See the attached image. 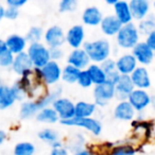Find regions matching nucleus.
<instances>
[{
    "label": "nucleus",
    "instance_id": "obj_12",
    "mask_svg": "<svg viewBox=\"0 0 155 155\" xmlns=\"http://www.w3.org/2000/svg\"><path fill=\"white\" fill-rule=\"evenodd\" d=\"M85 29L81 25L72 26L66 33V43L73 49H80L85 43Z\"/></svg>",
    "mask_w": 155,
    "mask_h": 155
},
{
    "label": "nucleus",
    "instance_id": "obj_44",
    "mask_svg": "<svg viewBox=\"0 0 155 155\" xmlns=\"http://www.w3.org/2000/svg\"><path fill=\"white\" fill-rule=\"evenodd\" d=\"M27 3V0H7L8 7H13L16 9H19L22 5H25Z\"/></svg>",
    "mask_w": 155,
    "mask_h": 155
},
{
    "label": "nucleus",
    "instance_id": "obj_39",
    "mask_svg": "<svg viewBox=\"0 0 155 155\" xmlns=\"http://www.w3.org/2000/svg\"><path fill=\"white\" fill-rule=\"evenodd\" d=\"M100 66H101V68L103 69V71L106 73V74H108V73H112L114 72V71H116V61L113 60V58H107L106 61H104L103 63H101L100 64Z\"/></svg>",
    "mask_w": 155,
    "mask_h": 155
},
{
    "label": "nucleus",
    "instance_id": "obj_32",
    "mask_svg": "<svg viewBox=\"0 0 155 155\" xmlns=\"http://www.w3.org/2000/svg\"><path fill=\"white\" fill-rule=\"evenodd\" d=\"M14 155H34L35 146L32 142L21 141L18 142L14 147Z\"/></svg>",
    "mask_w": 155,
    "mask_h": 155
},
{
    "label": "nucleus",
    "instance_id": "obj_8",
    "mask_svg": "<svg viewBox=\"0 0 155 155\" xmlns=\"http://www.w3.org/2000/svg\"><path fill=\"white\" fill-rule=\"evenodd\" d=\"M44 38L48 48H61L66 41V33L60 26H52L46 30Z\"/></svg>",
    "mask_w": 155,
    "mask_h": 155
},
{
    "label": "nucleus",
    "instance_id": "obj_3",
    "mask_svg": "<svg viewBox=\"0 0 155 155\" xmlns=\"http://www.w3.org/2000/svg\"><path fill=\"white\" fill-rule=\"evenodd\" d=\"M140 33L135 24L131 22L122 26L121 30L116 35L117 45L122 49H133L139 43Z\"/></svg>",
    "mask_w": 155,
    "mask_h": 155
},
{
    "label": "nucleus",
    "instance_id": "obj_53",
    "mask_svg": "<svg viewBox=\"0 0 155 155\" xmlns=\"http://www.w3.org/2000/svg\"><path fill=\"white\" fill-rule=\"evenodd\" d=\"M1 84H2V83H1V81H0V85H1Z\"/></svg>",
    "mask_w": 155,
    "mask_h": 155
},
{
    "label": "nucleus",
    "instance_id": "obj_24",
    "mask_svg": "<svg viewBox=\"0 0 155 155\" xmlns=\"http://www.w3.org/2000/svg\"><path fill=\"white\" fill-rule=\"evenodd\" d=\"M15 101L16 98L12 91V87L5 84L0 85V110H7L11 107Z\"/></svg>",
    "mask_w": 155,
    "mask_h": 155
},
{
    "label": "nucleus",
    "instance_id": "obj_20",
    "mask_svg": "<svg viewBox=\"0 0 155 155\" xmlns=\"http://www.w3.org/2000/svg\"><path fill=\"white\" fill-rule=\"evenodd\" d=\"M5 44H7L8 50L12 52L14 55L26 52L25 50L28 47V41L26 37L19 34H11L10 36H8V38L5 39Z\"/></svg>",
    "mask_w": 155,
    "mask_h": 155
},
{
    "label": "nucleus",
    "instance_id": "obj_47",
    "mask_svg": "<svg viewBox=\"0 0 155 155\" xmlns=\"http://www.w3.org/2000/svg\"><path fill=\"white\" fill-rule=\"evenodd\" d=\"M8 51V47L7 44H5V41L3 39H0V54L3 53V52Z\"/></svg>",
    "mask_w": 155,
    "mask_h": 155
},
{
    "label": "nucleus",
    "instance_id": "obj_45",
    "mask_svg": "<svg viewBox=\"0 0 155 155\" xmlns=\"http://www.w3.org/2000/svg\"><path fill=\"white\" fill-rule=\"evenodd\" d=\"M50 155H69V152L67 150V148H64L62 146V147H58V148L52 149Z\"/></svg>",
    "mask_w": 155,
    "mask_h": 155
},
{
    "label": "nucleus",
    "instance_id": "obj_41",
    "mask_svg": "<svg viewBox=\"0 0 155 155\" xmlns=\"http://www.w3.org/2000/svg\"><path fill=\"white\" fill-rule=\"evenodd\" d=\"M19 16V9H16L13 7H8L5 9V18L10 20H14Z\"/></svg>",
    "mask_w": 155,
    "mask_h": 155
},
{
    "label": "nucleus",
    "instance_id": "obj_50",
    "mask_svg": "<svg viewBox=\"0 0 155 155\" xmlns=\"http://www.w3.org/2000/svg\"><path fill=\"white\" fill-rule=\"evenodd\" d=\"M117 1H118V0H106V3H107V5H113V7H114V5L117 3Z\"/></svg>",
    "mask_w": 155,
    "mask_h": 155
},
{
    "label": "nucleus",
    "instance_id": "obj_38",
    "mask_svg": "<svg viewBox=\"0 0 155 155\" xmlns=\"http://www.w3.org/2000/svg\"><path fill=\"white\" fill-rule=\"evenodd\" d=\"M11 87H12V91H13V93H14V96H15V98H16V101H21V100L25 99L27 94H26V91H25V89L22 88L21 85L19 84L18 81H16Z\"/></svg>",
    "mask_w": 155,
    "mask_h": 155
},
{
    "label": "nucleus",
    "instance_id": "obj_9",
    "mask_svg": "<svg viewBox=\"0 0 155 155\" xmlns=\"http://www.w3.org/2000/svg\"><path fill=\"white\" fill-rule=\"evenodd\" d=\"M41 79L47 85L56 84L62 79V68L60 64L54 61H50L46 66L41 68Z\"/></svg>",
    "mask_w": 155,
    "mask_h": 155
},
{
    "label": "nucleus",
    "instance_id": "obj_34",
    "mask_svg": "<svg viewBox=\"0 0 155 155\" xmlns=\"http://www.w3.org/2000/svg\"><path fill=\"white\" fill-rule=\"evenodd\" d=\"M44 34H45V33H44L43 29H41V27H37V26L31 27L26 35V39H27V41L30 44L41 43V37L44 36Z\"/></svg>",
    "mask_w": 155,
    "mask_h": 155
},
{
    "label": "nucleus",
    "instance_id": "obj_6",
    "mask_svg": "<svg viewBox=\"0 0 155 155\" xmlns=\"http://www.w3.org/2000/svg\"><path fill=\"white\" fill-rule=\"evenodd\" d=\"M115 85L110 83H103L101 85H97L94 88V98L95 104L98 106H105L108 102L115 98Z\"/></svg>",
    "mask_w": 155,
    "mask_h": 155
},
{
    "label": "nucleus",
    "instance_id": "obj_42",
    "mask_svg": "<svg viewBox=\"0 0 155 155\" xmlns=\"http://www.w3.org/2000/svg\"><path fill=\"white\" fill-rule=\"evenodd\" d=\"M120 77H121V74L116 70V71H114V72L106 74V82L110 83V84H113V85H116L117 83H118Z\"/></svg>",
    "mask_w": 155,
    "mask_h": 155
},
{
    "label": "nucleus",
    "instance_id": "obj_31",
    "mask_svg": "<svg viewBox=\"0 0 155 155\" xmlns=\"http://www.w3.org/2000/svg\"><path fill=\"white\" fill-rule=\"evenodd\" d=\"M38 138L43 141L49 143L50 146L60 141V135L53 129H44L38 132Z\"/></svg>",
    "mask_w": 155,
    "mask_h": 155
},
{
    "label": "nucleus",
    "instance_id": "obj_16",
    "mask_svg": "<svg viewBox=\"0 0 155 155\" xmlns=\"http://www.w3.org/2000/svg\"><path fill=\"white\" fill-rule=\"evenodd\" d=\"M138 67V63L132 53H125L116 60V69L121 75H131Z\"/></svg>",
    "mask_w": 155,
    "mask_h": 155
},
{
    "label": "nucleus",
    "instance_id": "obj_43",
    "mask_svg": "<svg viewBox=\"0 0 155 155\" xmlns=\"http://www.w3.org/2000/svg\"><path fill=\"white\" fill-rule=\"evenodd\" d=\"M146 41L147 45H148L149 47H150L151 49L155 52V31L151 32L148 36H146V41Z\"/></svg>",
    "mask_w": 155,
    "mask_h": 155
},
{
    "label": "nucleus",
    "instance_id": "obj_48",
    "mask_svg": "<svg viewBox=\"0 0 155 155\" xmlns=\"http://www.w3.org/2000/svg\"><path fill=\"white\" fill-rule=\"evenodd\" d=\"M5 8L2 5V3L0 2V22L5 18Z\"/></svg>",
    "mask_w": 155,
    "mask_h": 155
},
{
    "label": "nucleus",
    "instance_id": "obj_1",
    "mask_svg": "<svg viewBox=\"0 0 155 155\" xmlns=\"http://www.w3.org/2000/svg\"><path fill=\"white\" fill-rule=\"evenodd\" d=\"M61 93H62V88L58 87V88H55L50 91V93L44 95L43 97L38 98L35 101L22 102L19 110L20 118L22 120L30 119L32 117L36 116L41 110H44L46 107H49L50 105L52 106L54 101L56 99H58V98H61Z\"/></svg>",
    "mask_w": 155,
    "mask_h": 155
},
{
    "label": "nucleus",
    "instance_id": "obj_30",
    "mask_svg": "<svg viewBox=\"0 0 155 155\" xmlns=\"http://www.w3.org/2000/svg\"><path fill=\"white\" fill-rule=\"evenodd\" d=\"M132 125H133L135 131L143 132L144 136H146L147 138L152 136V131H153V127H154V124H153L152 121L136 119V120L132 121Z\"/></svg>",
    "mask_w": 155,
    "mask_h": 155
},
{
    "label": "nucleus",
    "instance_id": "obj_52",
    "mask_svg": "<svg viewBox=\"0 0 155 155\" xmlns=\"http://www.w3.org/2000/svg\"><path fill=\"white\" fill-rule=\"evenodd\" d=\"M153 7H154V9H155V1L153 2Z\"/></svg>",
    "mask_w": 155,
    "mask_h": 155
},
{
    "label": "nucleus",
    "instance_id": "obj_14",
    "mask_svg": "<svg viewBox=\"0 0 155 155\" xmlns=\"http://www.w3.org/2000/svg\"><path fill=\"white\" fill-rule=\"evenodd\" d=\"M12 69L16 74L20 75V77H24V75L32 72L34 68H33V64L27 52H22V53L15 55Z\"/></svg>",
    "mask_w": 155,
    "mask_h": 155
},
{
    "label": "nucleus",
    "instance_id": "obj_33",
    "mask_svg": "<svg viewBox=\"0 0 155 155\" xmlns=\"http://www.w3.org/2000/svg\"><path fill=\"white\" fill-rule=\"evenodd\" d=\"M137 150L131 143H123L114 146L108 155H136Z\"/></svg>",
    "mask_w": 155,
    "mask_h": 155
},
{
    "label": "nucleus",
    "instance_id": "obj_5",
    "mask_svg": "<svg viewBox=\"0 0 155 155\" xmlns=\"http://www.w3.org/2000/svg\"><path fill=\"white\" fill-rule=\"evenodd\" d=\"M61 123L67 127H82L86 131L93 133L95 136H99L102 132V123L96 118H78L73 117L72 119L69 120L61 121Z\"/></svg>",
    "mask_w": 155,
    "mask_h": 155
},
{
    "label": "nucleus",
    "instance_id": "obj_7",
    "mask_svg": "<svg viewBox=\"0 0 155 155\" xmlns=\"http://www.w3.org/2000/svg\"><path fill=\"white\" fill-rule=\"evenodd\" d=\"M52 107L58 113L61 121L69 120L75 116V104L67 98L61 97L56 99L52 104Z\"/></svg>",
    "mask_w": 155,
    "mask_h": 155
},
{
    "label": "nucleus",
    "instance_id": "obj_27",
    "mask_svg": "<svg viewBox=\"0 0 155 155\" xmlns=\"http://www.w3.org/2000/svg\"><path fill=\"white\" fill-rule=\"evenodd\" d=\"M86 70L88 71L89 75H91L93 84H95L96 86L106 82V73L104 72L99 64H91L87 67Z\"/></svg>",
    "mask_w": 155,
    "mask_h": 155
},
{
    "label": "nucleus",
    "instance_id": "obj_2",
    "mask_svg": "<svg viewBox=\"0 0 155 155\" xmlns=\"http://www.w3.org/2000/svg\"><path fill=\"white\" fill-rule=\"evenodd\" d=\"M83 49L86 51L87 55L89 56L94 64H101L104 61L110 58L112 47L107 39L99 38L93 41H86L83 45Z\"/></svg>",
    "mask_w": 155,
    "mask_h": 155
},
{
    "label": "nucleus",
    "instance_id": "obj_4",
    "mask_svg": "<svg viewBox=\"0 0 155 155\" xmlns=\"http://www.w3.org/2000/svg\"><path fill=\"white\" fill-rule=\"evenodd\" d=\"M26 52L28 53L34 68H43L51 61L49 48L41 43L29 44Z\"/></svg>",
    "mask_w": 155,
    "mask_h": 155
},
{
    "label": "nucleus",
    "instance_id": "obj_26",
    "mask_svg": "<svg viewBox=\"0 0 155 155\" xmlns=\"http://www.w3.org/2000/svg\"><path fill=\"white\" fill-rule=\"evenodd\" d=\"M35 117H36V120L38 122L47 123V124H53V123H56L58 121H61L58 113L54 110V108L52 106L41 110Z\"/></svg>",
    "mask_w": 155,
    "mask_h": 155
},
{
    "label": "nucleus",
    "instance_id": "obj_19",
    "mask_svg": "<svg viewBox=\"0 0 155 155\" xmlns=\"http://www.w3.org/2000/svg\"><path fill=\"white\" fill-rule=\"evenodd\" d=\"M136 110L129 101L118 102L114 108V117L120 121H133Z\"/></svg>",
    "mask_w": 155,
    "mask_h": 155
},
{
    "label": "nucleus",
    "instance_id": "obj_36",
    "mask_svg": "<svg viewBox=\"0 0 155 155\" xmlns=\"http://www.w3.org/2000/svg\"><path fill=\"white\" fill-rule=\"evenodd\" d=\"M78 84L80 85L83 88H88L93 85V81H91V78L89 75L88 71L85 69V70H82L79 75V79H78Z\"/></svg>",
    "mask_w": 155,
    "mask_h": 155
},
{
    "label": "nucleus",
    "instance_id": "obj_40",
    "mask_svg": "<svg viewBox=\"0 0 155 155\" xmlns=\"http://www.w3.org/2000/svg\"><path fill=\"white\" fill-rule=\"evenodd\" d=\"M49 52L50 58L54 62H58L64 58V51L62 50V48H49Z\"/></svg>",
    "mask_w": 155,
    "mask_h": 155
},
{
    "label": "nucleus",
    "instance_id": "obj_17",
    "mask_svg": "<svg viewBox=\"0 0 155 155\" xmlns=\"http://www.w3.org/2000/svg\"><path fill=\"white\" fill-rule=\"evenodd\" d=\"M131 79L135 88L137 89L147 91L151 86L150 73H149L148 69L143 66H138L131 74Z\"/></svg>",
    "mask_w": 155,
    "mask_h": 155
},
{
    "label": "nucleus",
    "instance_id": "obj_49",
    "mask_svg": "<svg viewBox=\"0 0 155 155\" xmlns=\"http://www.w3.org/2000/svg\"><path fill=\"white\" fill-rule=\"evenodd\" d=\"M5 138H7V134H5V132L2 131V130H0V146L5 142Z\"/></svg>",
    "mask_w": 155,
    "mask_h": 155
},
{
    "label": "nucleus",
    "instance_id": "obj_13",
    "mask_svg": "<svg viewBox=\"0 0 155 155\" xmlns=\"http://www.w3.org/2000/svg\"><path fill=\"white\" fill-rule=\"evenodd\" d=\"M67 64L80 70H85L91 65V58L83 48L73 49L67 58Z\"/></svg>",
    "mask_w": 155,
    "mask_h": 155
},
{
    "label": "nucleus",
    "instance_id": "obj_15",
    "mask_svg": "<svg viewBox=\"0 0 155 155\" xmlns=\"http://www.w3.org/2000/svg\"><path fill=\"white\" fill-rule=\"evenodd\" d=\"M135 89L133 82H132L131 75H121L118 83L115 85V98L120 101H127L132 91Z\"/></svg>",
    "mask_w": 155,
    "mask_h": 155
},
{
    "label": "nucleus",
    "instance_id": "obj_29",
    "mask_svg": "<svg viewBox=\"0 0 155 155\" xmlns=\"http://www.w3.org/2000/svg\"><path fill=\"white\" fill-rule=\"evenodd\" d=\"M138 31L140 34H143L148 36L151 32L155 31V15L154 14H149L143 20L139 21V25L137 26Z\"/></svg>",
    "mask_w": 155,
    "mask_h": 155
},
{
    "label": "nucleus",
    "instance_id": "obj_23",
    "mask_svg": "<svg viewBox=\"0 0 155 155\" xmlns=\"http://www.w3.org/2000/svg\"><path fill=\"white\" fill-rule=\"evenodd\" d=\"M114 11L115 16L118 18V20L123 26L131 24L133 20V16H132L131 9H130V5L127 1L118 0L116 5H114Z\"/></svg>",
    "mask_w": 155,
    "mask_h": 155
},
{
    "label": "nucleus",
    "instance_id": "obj_46",
    "mask_svg": "<svg viewBox=\"0 0 155 155\" xmlns=\"http://www.w3.org/2000/svg\"><path fill=\"white\" fill-rule=\"evenodd\" d=\"M73 155H95V153L93 151L88 150V149H82V150L73 153Z\"/></svg>",
    "mask_w": 155,
    "mask_h": 155
},
{
    "label": "nucleus",
    "instance_id": "obj_22",
    "mask_svg": "<svg viewBox=\"0 0 155 155\" xmlns=\"http://www.w3.org/2000/svg\"><path fill=\"white\" fill-rule=\"evenodd\" d=\"M102 20H103V14L97 7H88L82 13V21L86 26H100Z\"/></svg>",
    "mask_w": 155,
    "mask_h": 155
},
{
    "label": "nucleus",
    "instance_id": "obj_11",
    "mask_svg": "<svg viewBox=\"0 0 155 155\" xmlns=\"http://www.w3.org/2000/svg\"><path fill=\"white\" fill-rule=\"evenodd\" d=\"M132 54L136 58L137 63L141 64L143 67L150 65L155 58V52L147 45L146 41H139L132 49Z\"/></svg>",
    "mask_w": 155,
    "mask_h": 155
},
{
    "label": "nucleus",
    "instance_id": "obj_35",
    "mask_svg": "<svg viewBox=\"0 0 155 155\" xmlns=\"http://www.w3.org/2000/svg\"><path fill=\"white\" fill-rule=\"evenodd\" d=\"M78 8V2L75 0H62L58 3V11L62 13H68V12L75 11Z\"/></svg>",
    "mask_w": 155,
    "mask_h": 155
},
{
    "label": "nucleus",
    "instance_id": "obj_28",
    "mask_svg": "<svg viewBox=\"0 0 155 155\" xmlns=\"http://www.w3.org/2000/svg\"><path fill=\"white\" fill-rule=\"evenodd\" d=\"M81 71L82 70L67 64L66 66L62 69L63 81H65L66 83H69V84H73V83L78 82V79H79V75H80Z\"/></svg>",
    "mask_w": 155,
    "mask_h": 155
},
{
    "label": "nucleus",
    "instance_id": "obj_37",
    "mask_svg": "<svg viewBox=\"0 0 155 155\" xmlns=\"http://www.w3.org/2000/svg\"><path fill=\"white\" fill-rule=\"evenodd\" d=\"M14 55L12 52H10L9 50L3 53L0 54V66L1 67H12L14 62Z\"/></svg>",
    "mask_w": 155,
    "mask_h": 155
},
{
    "label": "nucleus",
    "instance_id": "obj_21",
    "mask_svg": "<svg viewBox=\"0 0 155 155\" xmlns=\"http://www.w3.org/2000/svg\"><path fill=\"white\" fill-rule=\"evenodd\" d=\"M123 25L118 20L115 15H107L103 17L101 25V31L106 36H116L121 30Z\"/></svg>",
    "mask_w": 155,
    "mask_h": 155
},
{
    "label": "nucleus",
    "instance_id": "obj_51",
    "mask_svg": "<svg viewBox=\"0 0 155 155\" xmlns=\"http://www.w3.org/2000/svg\"><path fill=\"white\" fill-rule=\"evenodd\" d=\"M151 105H152L153 107L155 108V96H153V97H151Z\"/></svg>",
    "mask_w": 155,
    "mask_h": 155
},
{
    "label": "nucleus",
    "instance_id": "obj_10",
    "mask_svg": "<svg viewBox=\"0 0 155 155\" xmlns=\"http://www.w3.org/2000/svg\"><path fill=\"white\" fill-rule=\"evenodd\" d=\"M127 101L131 103L136 112H142L149 105H151V96L144 89L135 88L129 96Z\"/></svg>",
    "mask_w": 155,
    "mask_h": 155
},
{
    "label": "nucleus",
    "instance_id": "obj_18",
    "mask_svg": "<svg viewBox=\"0 0 155 155\" xmlns=\"http://www.w3.org/2000/svg\"><path fill=\"white\" fill-rule=\"evenodd\" d=\"M133 19L141 21L150 14V2L147 0H131L129 2Z\"/></svg>",
    "mask_w": 155,
    "mask_h": 155
},
{
    "label": "nucleus",
    "instance_id": "obj_54",
    "mask_svg": "<svg viewBox=\"0 0 155 155\" xmlns=\"http://www.w3.org/2000/svg\"><path fill=\"white\" fill-rule=\"evenodd\" d=\"M101 155H103V154H101Z\"/></svg>",
    "mask_w": 155,
    "mask_h": 155
},
{
    "label": "nucleus",
    "instance_id": "obj_25",
    "mask_svg": "<svg viewBox=\"0 0 155 155\" xmlns=\"http://www.w3.org/2000/svg\"><path fill=\"white\" fill-rule=\"evenodd\" d=\"M97 105L91 102L79 101L75 103V116L78 118H91L95 114Z\"/></svg>",
    "mask_w": 155,
    "mask_h": 155
}]
</instances>
